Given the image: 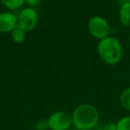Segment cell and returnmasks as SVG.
<instances>
[{
  "mask_svg": "<svg viewBox=\"0 0 130 130\" xmlns=\"http://www.w3.org/2000/svg\"><path fill=\"white\" fill-rule=\"evenodd\" d=\"M26 35H27V32H26L24 29H22V28L19 27L18 25H17L16 28H15L14 29H13V31L11 32L12 39L16 44L23 43L26 39Z\"/></svg>",
  "mask_w": 130,
  "mask_h": 130,
  "instance_id": "obj_10",
  "label": "cell"
},
{
  "mask_svg": "<svg viewBox=\"0 0 130 130\" xmlns=\"http://www.w3.org/2000/svg\"><path fill=\"white\" fill-rule=\"evenodd\" d=\"M87 29L93 38L98 40L103 39L110 36V25L103 16L94 15L89 19L87 22Z\"/></svg>",
  "mask_w": 130,
  "mask_h": 130,
  "instance_id": "obj_3",
  "label": "cell"
},
{
  "mask_svg": "<svg viewBox=\"0 0 130 130\" xmlns=\"http://www.w3.org/2000/svg\"><path fill=\"white\" fill-rule=\"evenodd\" d=\"M97 53L103 62L108 65H117L122 60L124 50L122 44L117 38L109 36L99 40Z\"/></svg>",
  "mask_w": 130,
  "mask_h": 130,
  "instance_id": "obj_2",
  "label": "cell"
},
{
  "mask_svg": "<svg viewBox=\"0 0 130 130\" xmlns=\"http://www.w3.org/2000/svg\"><path fill=\"white\" fill-rule=\"evenodd\" d=\"M0 3L10 11L20 9L25 5V0H0Z\"/></svg>",
  "mask_w": 130,
  "mask_h": 130,
  "instance_id": "obj_9",
  "label": "cell"
},
{
  "mask_svg": "<svg viewBox=\"0 0 130 130\" xmlns=\"http://www.w3.org/2000/svg\"><path fill=\"white\" fill-rule=\"evenodd\" d=\"M115 124L116 130H130V116H123Z\"/></svg>",
  "mask_w": 130,
  "mask_h": 130,
  "instance_id": "obj_11",
  "label": "cell"
},
{
  "mask_svg": "<svg viewBox=\"0 0 130 130\" xmlns=\"http://www.w3.org/2000/svg\"><path fill=\"white\" fill-rule=\"evenodd\" d=\"M73 127L76 130H94L99 125L100 114L92 103H81L71 113Z\"/></svg>",
  "mask_w": 130,
  "mask_h": 130,
  "instance_id": "obj_1",
  "label": "cell"
},
{
  "mask_svg": "<svg viewBox=\"0 0 130 130\" xmlns=\"http://www.w3.org/2000/svg\"><path fill=\"white\" fill-rule=\"evenodd\" d=\"M119 19L123 26L130 28V3L120 5L119 10Z\"/></svg>",
  "mask_w": 130,
  "mask_h": 130,
  "instance_id": "obj_7",
  "label": "cell"
},
{
  "mask_svg": "<svg viewBox=\"0 0 130 130\" xmlns=\"http://www.w3.org/2000/svg\"><path fill=\"white\" fill-rule=\"evenodd\" d=\"M50 130H70L72 125L71 114L65 110H56L47 119Z\"/></svg>",
  "mask_w": 130,
  "mask_h": 130,
  "instance_id": "obj_5",
  "label": "cell"
},
{
  "mask_svg": "<svg viewBox=\"0 0 130 130\" xmlns=\"http://www.w3.org/2000/svg\"><path fill=\"white\" fill-rule=\"evenodd\" d=\"M41 2H42V0H25V4L27 5V6L33 7V8L39 6Z\"/></svg>",
  "mask_w": 130,
  "mask_h": 130,
  "instance_id": "obj_14",
  "label": "cell"
},
{
  "mask_svg": "<svg viewBox=\"0 0 130 130\" xmlns=\"http://www.w3.org/2000/svg\"><path fill=\"white\" fill-rule=\"evenodd\" d=\"M18 24L17 25L27 33L34 30L38 22V14L35 8L26 6L22 8L17 15Z\"/></svg>",
  "mask_w": 130,
  "mask_h": 130,
  "instance_id": "obj_4",
  "label": "cell"
},
{
  "mask_svg": "<svg viewBox=\"0 0 130 130\" xmlns=\"http://www.w3.org/2000/svg\"><path fill=\"white\" fill-rule=\"evenodd\" d=\"M118 2L119 3L120 5L122 4H126V3H130V0H117Z\"/></svg>",
  "mask_w": 130,
  "mask_h": 130,
  "instance_id": "obj_15",
  "label": "cell"
},
{
  "mask_svg": "<svg viewBox=\"0 0 130 130\" xmlns=\"http://www.w3.org/2000/svg\"><path fill=\"white\" fill-rule=\"evenodd\" d=\"M17 24V15L13 11L0 12V33H11Z\"/></svg>",
  "mask_w": 130,
  "mask_h": 130,
  "instance_id": "obj_6",
  "label": "cell"
},
{
  "mask_svg": "<svg viewBox=\"0 0 130 130\" xmlns=\"http://www.w3.org/2000/svg\"><path fill=\"white\" fill-rule=\"evenodd\" d=\"M128 44H129V46H130V35H129V38H128Z\"/></svg>",
  "mask_w": 130,
  "mask_h": 130,
  "instance_id": "obj_16",
  "label": "cell"
},
{
  "mask_svg": "<svg viewBox=\"0 0 130 130\" xmlns=\"http://www.w3.org/2000/svg\"><path fill=\"white\" fill-rule=\"evenodd\" d=\"M35 130H48V122H47V119H41V120H38V122L35 124L34 126Z\"/></svg>",
  "mask_w": 130,
  "mask_h": 130,
  "instance_id": "obj_12",
  "label": "cell"
},
{
  "mask_svg": "<svg viewBox=\"0 0 130 130\" xmlns=\"http://www.w3.org/2000/svg\"><path fill=\"white\" fill-rule=\"evenodd\" d=\"M94 130H116L115 123H104V124L98 125Z\"/></svg>",
  "mask_w": 130,
  "mask_h": 130,
  "instance_id": "obj_13",
  "label": "cell"
},
{
  "mask_svg": "<svg viewBox=\"0 0 130 130\" xmlns=\"http://www.w3.org/2000/svg\"><path fill=\"white\" fill-rule=\"evenodd\" d=\"M119 103L125 110L130 111V87L125 88L119 95Z\"/></svg>",
  "mask_w": 130,
  "mask_h": 130,
  "instance_id": "obj_8",
  "label": "cell"
}]
</instances>
